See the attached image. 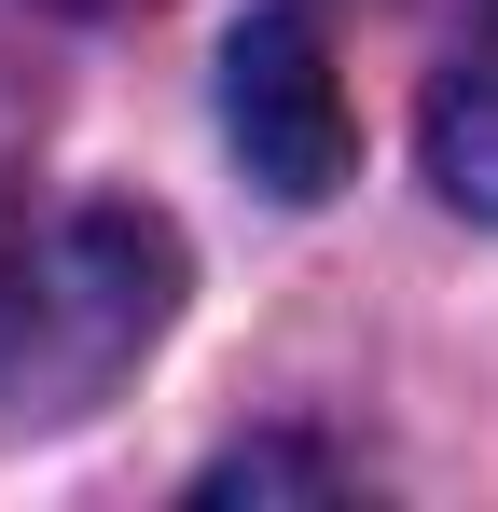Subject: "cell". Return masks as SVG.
<instances>
[{"instance_id": "4", "label": "cell", "mask_w": 498, "mask_h": 512, "mask_svg": "<svg viewBox=\"0 0 498 512\" xmlns=\"http://www.w3.org/2000/svg\"><path fill=\"white\" fill-rule=\"evenodd\" d=\"M277 485H360V457H332V443H236L194 499H277Z\"/></svg>"}, {"instance_id": "1", "label": "cell", "mask_w": 498, "mask_h": 512, "mask_svg": "<svg viewBox=\"0 0 498 512\" xmlns=\"http://www.w3.org/2000/svg\"><path fill=\"white\" fill-rule=\"evenodd\" d=\"M166 291H180L166 222L0 194V402H97L166 333Z\"/></svg>"}, {"instance_id": "5", "label": "cell", "mask_w": 498, "mask_h": 512, "mask_svg": "<svg viewBox=\"0 0 498 512\" xmlns=\"http://www.w3.org/2000/svg\"><path fill=\"white\" fill-rule=\"evenodd\" d=\"M56 14H125V0H56Z\"/></svg>"}, {"instance_id": "3", "label": "cell", "mask_w": 498, "mask_h": 512, "mask_svg": "<svg viewBox=\"0 0 498 512\" xmlns=\"http://www.w3.org/2000/svg\"><path fill=\"white\" fill-rule=\"evenodd\" d=\"M415 139H429V180H443V208L498 222V0H471V28L443 42Z\"/></svg>"}, {"instance_id": "2", "label": "cell", "mask_w": 498, "mask_h": 512, "mask_svg": "<svg viewBox=\"0 0 498 512\" xmlns=\"http://www.w3.org/2000/svg\"><path fill=\"white\" fill-rule=\"evenodd\" d=\"M222 125H236V153L263 194H291V208H319L332 180L360 167V111L332 84V28L319 0H249L236 42H222Z\"/></svg>"}]
</instances>
